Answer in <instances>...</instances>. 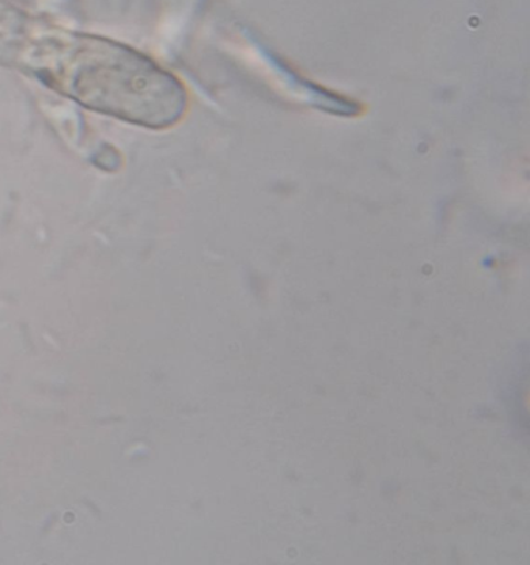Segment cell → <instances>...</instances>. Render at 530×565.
Here are the masks:
<instances>
[{
  "label": "cell",
  "mask_w": 530,
  "mask_h": 565,
  "mask_svg": "<svg viewBox=\"0 0 530 565\" xmlns=\"http://www.w3.org/2000/svg\"><path fill=\"white\" fill-rule=\"evenodd\" d=\"M14 63L83 108L136 127L169 130L187 113V89L176 75L104 38L45 36Z\"/></svg>",
  "instance_id": "1"
}]
</instances>
